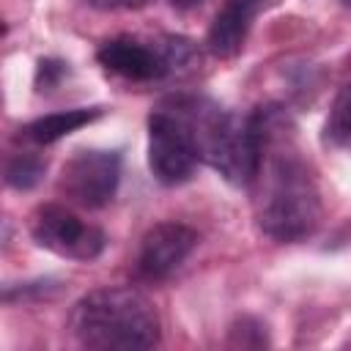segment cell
I'll return each mask as SVG.
<instances>
[{
	"label": "cell",
	"instance_id": "9a60e30c",
	"mask_svg": "<svg viewBox=\"0 0 351 351\" xmlns=\"http://www.w3.org/2000/svg\"><path fill=\"white\" fill-rule=\"evenodd\" d=\"M176 8H192V5H197V3H203V0H170Z\"/></svg>",
	"mask_w": 351,
	"mask_h": 351
},
{
	"label": "cell",
	"instance_id": "6da1fadb",
	"mask_svg": "<svg viewBox=\"0 0 351 351\" xmlns=\"http://www.w3.org/2000/svg\"><path fill=\"white\" fill-rule=\"evenodd\" d=\"M261 165L252 178L258 228L277 241H302L321 222V197L307 162L291 143L288 121L277 110H258Z\"/></svg>",
	"mask_w": 351,
	"mask_h": 351
},
{
	"label": "cell",
	"instance_id": "3957f363",
	"mask_svg": "<svg viewBox=\"0 0 351 351\" xmlns=\"http://www.w3.org/2000/svg\"><path fill=\"white\" fill-rule=\"evenodd\" d=\"M186 110L192 118L200 159L208 162L228 184H252L261 165V126L258 115L225 112L208 99L186 96Z\"/></svg>",
	"mask_w": 351,
	"mask_h": 351
},
{
	"label": "cell",
	"instance_id": "277c9868",
	"mask_svg": "<svg viewBox=\"0 0 351 351\" xmlns=\"http://www.w3.org/2000/svg\"><path fill=\"white\" fill-rule=\"evenodd\" d=\"M200 162L186 96L159 104L148 118V167L159 184L176 186L192 178Z\"/></svg>",
	"mask_w": 351,
	"mask_h": 351
},
{
	"label": "cell",
	"instance_id": "4fadbf2b",
	"mask_svg": "<svg viewBox=\"0 0 351 351\" xmlns=\"http://www.w3.org/2000/svg\"><path fill=\"white\" fill-rule=\"evenodd\" d=\"M66 74V63L63 60H41L38 71H36V88L38 90H49L60 82V77Z\"/></svg>",
	"mask_w": 351,
	"mask_h": 351
},
{
	"label": "cell",
	"instance_id": "52a82bcc",
	"mask_svg": "<svg viewBox=\"0 0 351 351\" xmlns=\"http://www.w3.org/2000/svg\"><path fill=\"white\" fill-rule=\"evenodd\" d=\"M121 181L118 151H77L60 170V192L82 208H101L115 197Z\"/></svg>",
	"mask_w": 351,
	"mask_h": 351
},
{
	"label": "cell",
	"instance_id": "8992f818",
	"mask_svg": "<svg viewBox=\"0 0 351 351\" xmlns=\"http://www.w3.org/2000/svg\"><path fill=\"white\" fill-rule=\"evenodd\" d=\"M30 233L38 247H44L60 258H71V261H93L101 255V250L107 244L104 233L96 225L80 219L74 211H69L66 206H58V203L38 206L33 211Z\"/></svg>",
	"mask_w": 351,
	"mask_h": 351
},
{
	"label": "cell",
	"instance_id": "7a4b0ae2",
	"mask_svg": "<svg viewBox=\"0 0 351 351\" xmlns=\"http://www.w3.org/2000/svg\"><path fill=\"white\" fill-rule=\"evenodd\" d=\"M74 340L85 348L129 351L159 343V315L134 288H99L82 296L69 315Z\"/></svg>",
	"mask_w": 351,
	"mask_h": 351
},
{
	"label": "cell",
	"instance_id": "9c48e42d",
	"mask_svg": "<svg viewBox=\"0 0 351 351\" xmlns=\"http://www.w3.org/2000/svg\"><path fill=\"white\" fill-rule=\"evenodd\" d=\"M269 5V0H225L222 8L214 14V22L208 27L206 44L217 58H233L255 22V16Z\"/></svg>",
	"mask_w": 351,
	"mask_h": 351
},
{
	"label": "cell",
	"instance_id": "5b68a950",
	"mask_svg": "<svg viewBox=\"0 0 351 351\" xmlns=\"http://www.w3.org/2000/svg\"><path fill=\"white\" fill-rule=\"evenodd\" d=\"M96 58L107 71H112L123 80L151 82V80H162L170 71L192 66L197 60V52H195L192 41L178 38V36H165L159 41L118 36V38L104 41L99 47Z\"/></svg>",
	"mask_w": 351,
	"mask_h": 351
},
{
	"label": "cell",
	"instance_id": "30bf717a",
	"mask_svg": "<svg viewBox=\"0 0 351 351\" xmlns=\"http://www.w3.org/2000/svg\"><path fill=\"white\" fill-rule=\"evenodd\" d=\"M99 115H101L99 107H77V110L52 112V115H44V118H36L33 123H27L22 129V137L36 143V145H47V143H55V140H60V137L88 126Z\"/></svg>",
	"mask_w": 351,
	"mask_h": 351
},
{
	"label": "cell",
	"instance_id": "7c38bea8",
	"mask_svg": "<svg viewBox=\"0 0 351 351\" xmlns=\"http://www.w3.org/2000/svg\"><path fill=\"white\" fill-rule=\"evenodd\" d=\"M44 170H47V162H41L38 156H33V154H16L5 165V181L14 189H30V186H36L41 181Z\"/></svg>",
	"mask_w": 351,
	"mask_h": 351
},
{
	"label": "cell",
	"instance_id": "8fae6325",
	"mask_svg": "<svg viewBox=\"0 0 351 351\" xmlns=\"http://www.w3.org/2000/svg\"><path fill=\"white\" fill-rule=\"evenodd\" d=\"M326 137L335 145L351 148V82L337 93L329 118H326Z\"/></svg>",
	"mask_w": 351,
	"mask_h": 351
},
{
	"label": "cell",
	"instance_id": "ba28073f",
	"mask_svg": "<svg viewBox=\"0 0 351 351\" xmlns=\"http://www.w3.org/2000/svg\"><path fill=\"white\" fill-rule=\"evenodd\" d=\"M197 247V233L181 222H159L154 225L140 244L137 269L148 280L170 277Z\"/></svg>",
	"mask_w": 351,
	"mask_h": 351
},
{
	"label": "cell",
	"instance_id": "5bb4252c",
	"mask_svg": "<svg viewBox=\"0 0 351 351\" xmlns=\"http://www.w3.org/2000/svg\"><path fill=\"white\" fill-rule=\"evenodd\" d=\"M85 3L101 11H129V8H143L151 0H85Z\"/></svg>",
	"mask_w": 351,
	"mask_h": 351
}]
</instances>
